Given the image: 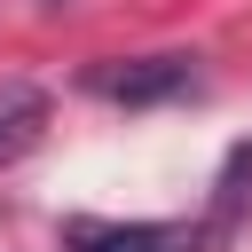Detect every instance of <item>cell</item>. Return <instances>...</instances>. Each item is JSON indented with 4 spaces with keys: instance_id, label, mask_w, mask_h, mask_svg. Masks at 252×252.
I'll list each match as a JSON object with an SVG mask.
<instances>
[{
    "instance_id": "obj_3",
    "label": "cell",
    "mask_w": 252,
    "mask_h": 252,
    "mask_svg": "<svg viewBox=\"0 0 252 252\" xmlns=\"http://www.w3.org/2000/svg\"><path fill=\"white\" fill-rule=\"evenodd\" d=\"M79 252H197L189 220H126V228H94Z\"/></svg>"
},
{
    "instance_id": "obj_1",
    "label": "cell",
    "mask_w": 252,
    "mask_h": 252,
    "mask_svg": "<svg viewBox=\"0 0 252 252\" xmlns=\"http://www.w3.org/2000/svg\"><path fill=\"white\" fill-rule=\"evenodd\" d=\"M197 87V55H134V63H94L87 71V94L102 102H126V110H150V102H173Z\"/></svg>"
},
{
    "instance_id": "obj_2",
    "label": "cell",
    "mask_w": 252,
    "mask_h": 252,
    "mask_svg": "<svg viewBox=\"0 0 252 252\" xmlns=\"http://www.w3.org/2000/svg\"><path fill=\"white\" fill-rule=\"evenodd\" d=\"M39 134H47V87L8 79V87H0V165H8V158H24Z\"/></svg>"
}]
</instances>
